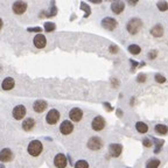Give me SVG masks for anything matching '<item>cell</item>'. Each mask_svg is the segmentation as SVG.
Here are the masks:
<instances>
[{"label": "cell", "mask_w": 168, "mask_h": 168, "mask_svg": "<svg viewBox=\"0 0 168 168\" xmlns=\"http://www.w3.org/2000/svg\"><path fill=\"white\" fill-rule=\"evenodd\" d=\"M42 152H43V144H42V141H40L37 139L29 141V144L27 145V153L33 158L41 155Z\"/></svg>", "instance_id": "1"}, {"label": "cell", "mask_w": 168, "mask_h": 168, "mask_svg": "<svg viewBox=\"0 0 168 168\" xmlns=\"http://www.w3.org/2000/svg\"><path fill=\"white\" fill-rule=\"evenodd\" d=\"M141 27H143V21H141L140 19H138V18L131 19V20L127 22V25H126V29H127V32H128L131 35L138 34L139 30L141 29Z\"/></svg>", "instance_id": "2"}, {"label": "cell", "mask_w": 168, "mask_h": 168, "mask_svg": "<svg viewBox=\"0 0 168 168\" xmlns=\"http://www.w3.org/2000/svg\"><path fill=\"white\" fill-rule=\"evenodd\" d=\"M61 119V113L57 109H50L46 114V123L48 125H56Z\"/></svg>", "instance_id": "3"}, {"label": "cell", "mask_w": 168, "mask_h": 168, "mask_svg": "<svg viewBox=\"0 0 168 168\" xmlns=\"http://www.w3.org/2000/svg\"><path fill=\"white\" fill-rule=\"evenodd\" d=\"M27 113V109L23 104H18L12 110V116L15 120H23Z\"/></svg>", "instance_id": "4"}, {"label": "cell", "mask_w": 168, "mask_h": 168, "mask_svg": "<svg viewBox=\"0 0 168 168\" xmlns=\"http://www.w3.org/2000/svg\"><path fill=\"white\" fill-rule=\"evenodd\" d=\"M86 146L90 151H99L103 147V140L99 137H91L88 140Z\"/></svg>", "instance_id": "5"}, {"label": "cell", "mask_w": 168, "mask_h": 168, "mask_svg": "<svg viewBox=\"0 0 168 168\" xmlns=\"http://www.w3.org/2000/svg\"><path fill=\"white\" fill-rule=\"evenodd\" d=\"M59 130H60L61 134H63V136H69V134H71L73 131H74V124H73V121H70V120H63V121L60 124Z\"/></svg>", "instance_id": "6"}, {"label": "cell", "mask_w": 168, "mask_h": 168, "mask_svg": "<svg viewBox=\"0 0 168 168\" xmlns=\"http://www.w3.org/2000/svg\"><path fill=\"white\" fill-rule=\"evenodd\" d=\"M54 166L56 168H66L68 166V159L67 155L63 153H57L54 157Z\"/></svg>", "instance_id": "7"}, {"label": "cell", "mask_w": 168, "mask_h": 168, "mask_svg": "<svg viewBox=\"0 0 168 168\" xmlns=\"http://www.w3.org/2000/svg\"><path fill=\"white\" fill-rule=\"evenodd\" d=\"M105 119L102 117V116H96L93 119H92V121H91V127H92V130L93 131H96V132H99V131H102L104 127H105Z\"/></svg>", "instance_id": "8"}, {"label": "cell", "mask_w": 168, "mask_h": 168, "mask_svg": "<svg viewBox=\"0 0 168 168\" xmlns=\"http://www.w3.org/2000/svg\"><path fill=\"white\" fill-rule=\"evenodd\" d=\"M14 159V153L11 148L8 147H5L0 151V162L4 164V162H11L12 160Z\"/></svg>", "instance_id": "9"}, {"label": "cell", "mask_w": 168, "mask_h": 168, "mask_svg": "<svg viewBox=\"0 0 168 168\" xmlns=\"http://www.w3.org/2000/svg\"><path fill=\"white\" fill-rule=\"evenodd\" d=\"M83 118V111L80 107H74L69 111V119L74 123H80Z\"/></svg>", "instance_id": "10"}, {"label": "cell", "mask_w": 168, "mask_h": 168, "mask_svg": "<svg viewBox=\"0 0 168 168\" xmlns=\"http://www.w3.org/2000/svg\"><path fill=\"white\" fill-rule=\"evenodd\" d=\"M12 9H13V12H14L16 15H21V14H23V13L27 11V4H26L25 1H22V0H16V1L13 4Z\"/></svg>", "instance_id": "11"}, {"label": "cell", "mask_w": 168, "mask_h": 168, "mask_svg": "<svg viewBox=\"0 0 168 168\" xmlns=\"http://www.w3.org/2000/svg\"><path fill=\"white\" fill-rule=\"evenodd\" d=\"M33 43H34V46L37 48V49H43L44 47H46V44H47V39H46V36L43 35V34H36L35 36H34V39H33Z\"/></svg>", "instance_id": "12"}, {"label": "cell", "mask_w": 168, "mask_h": 168, "mask_svg": "<svg viewBox=\"0 0 168 168\" xmlns=\"http://www.w3.org/2000/svg\"><path fill=\"white\" fill-rule=\"evenodd\" d=\"M117 20L116 19H113V18H110V16H106V18H104L103 20H102V26L105 28V29H107V30H113V29H116V27H117Z\"/></svg>", "instance_id": "13"}, {"label": "cell", "mask_w": 168, "mask_h": 168, "mask_svg": "<svg viewBox=\"0 0 168 168\" xmlns=\"http://www.w3.org/2000/svg\"><path fill=\"white\" fill-rule=\"evenodd\" d=\"M47 107H48V103H47L46 100H43V99H37V100H35L34 104H33V110H34V112H36V113H42V112H44V111L47 110Z\"/></svg>", "instance_id": "14"}, {"label": "cell", "mask_w": 168, "mask_h": 168, "mask_svg": "<svg viewBox=\"0 0 168 168\" xmlns=\"http://www.w3.org/2000/svg\"><path fill=\"white\" fill-rule=\"evenodd\" d=\"M123 152V146L120 144H110L109 145V153L112 158H119Z\"/></svg>", "instance_id": "15"}, {"label": "cell", "mask_w": 168, "mask_h": 168, "mask_svg": "<svg viewBox=\"0 0 168 168\" xmlns=\"http://www.w3.org/2000/svg\"><path fill=\"white\" fill-rule=\"evenodd\" d=\"M35 124H36L35 119H34V118H32V117H28V118H25V119L22 120V123H21V127H22V130H23V131L29 132V131H32V130L35 127Z\"/></svg>", "instance_id": "16"}, {"label": "cell", "mask_w": 168, "mask_h": 168, "mask_svg": "<svg viewBox=\"0 0 168 168\" xmlns=\"http://www.w3.org/2000/svg\"><path fill=\"white\" fill-rule=\"evenodd\" d=\"M124 9H125V4H124V1H121V0H114V1L111 4V11H112L114 14H120Z\"/></svg>", "instance_id": "17"}, {"label": "cell", "mask_w": 168, "mask_h": 168, "mask_svg": "<svg viewBox=\"0 0 168 168\" xmlns=\"http://www.w3.org/2000/svg\"><path fill=\"white\" fill-rule=\"evenodd\" d=\"M14 85H15L14 78H12V77H6V78L2 81V83H1V89L5 90V91H9V90H12V89L14 88Z\"/></svg>", "instance_id": "18"}, {"label": "cell", "mask_w": 168, "mask_h": 168, "mask_svg": "<svg viewBox=\"0 0 168 168\" xmlns=\"http://www.w3.org/2000/svg\"><path fill=\"white\" fill-rule=\"evenodd\" d=\"M151 34L154 37H161L164 35V27L161 25H155L152 29H151Z\"/></svg>", "instance_id": "19"}, {"label": "cell", "mask_w": 168, "mask_h": 168, "mask_svg": "<svg viewBox=\"0 0 168 168\" xmlns=\"http://www.w3.org/2000/svg\"><path fill=\"white\" fill-rule=\"evenodd\" d=\"M136 128H137V131L139 133H146L148 131V126L145 123H143V121H138L136 124Z\"/></svg>", "instance_id": "20"}, {"label": "cell", "mask_w": 168, "mask_h": 168, "mask_svg": "<svg viewBox=\"0 0 168 168\" xmlns=\"http://www.w3.org/2000/svg\"><path fill=\"white\" fill-rule=\"evenodd\" d=\"M155 132L159 133V134L165 136V134L168 133V127L166 125H164V124H158V125L155 126Z\"/></svg>", "instance_id": "21"}, {"label": "cell", "mask_w": 168, "mask_h": 168, "mask_svg": "<svg viewBox=\"0 0 168 168\" xmlns=\"http://www.w3.org/2000/svg\"><path fill=\"white\" fill-rule=\"evenodd\" d=\"M128 52H130L132 55H138V54H140L141 48H140L138 44H130V46H128Z\"/></svg>", "instance_id": "22"}, {"label": "cell", "mask_w": 168, "mask_h": 168, "mask_svg": "<svg viewBox=\"0 0 168 168\" xmlns=\"http://www.w3.org/2000/svg\"><path fill=\"white\" fill-rule=\"evenodd\" d=\"M159 166H160V160L158 159L148 160L146 164V168H159Z\"/></svg>", "instance_id": "23"}, {"label": "cell", "mask_w": 168, "mask_h": 168, "mask_svg": "<svg viewBox=\"0 0 168 168\" xmlns=\"http://www.w3.org/2000/svg\"><path fill=\"white\" fill-rule=\"evenodd\" d=\"M157 7L159 8V11H161V12H166V11L168 9V2L167 1H165V0H160V1H158Z\"/></svg>", "instance_id": "24"}, {"label": "cell", "mask_w": 168, "mask_h": 168, "mask_svg": "<svg viewBox=\"0 0 168 168\" xmlns=\"http://www.w3.org/2000/svg\"><path fill=\"white\" fill-rule=\"evenodd\" d=\"M56 29V25L54 22H46L44 23V30L46 32H54Z\"/></svg>", "instance_id": "25"}, {"label": "cell", "mask_w": 168, "mask_h": 168, "mask_svg": "<svg viewBox=\"0 0 168 168\" xmlns=\"http://www.w3.org/2000/svg\"><path fill=\"white\" fill-rule=\"evenodd\" d=\"M81 9H83V11H85V14H84V18H88V16L90 15V13H91V9H90L89 5H86L85 2H81Z\"/></svg>", "instance_id": "26"}, {"label": "cell", "mask_w": 168, "mask_h": 168, "mask_svg": "<svg viewBox=\"0 0 168 168\" xmlns=\"http://www.w3.org/2000/svg\"><path fill=\"white\" fill-rule=\"evenodd\" d=\"M75 168H89V164L85 160H78L75 164Z\"/></svg>", "instance_id": "27"}, {"label": "cell", "mask_w": 168, "mask_h": 168, "mask_svg": "<svg viewBox=\"0 0 168 168\" xmlns=\"http://www.w3.org/2000/svg\"><path fill=\"white\" fill-rule=\"evenodd\" d=\"M27 30H28L29 33H37V34H40V33L42 32V28H41V27H29Z\"/></svg>", "instance_id": "28"}, {"label": "cell", "mask_w": 168, "mask_h": 168, "mask_svg": "<svg viewBox=\"0 0 168 168\" xmlns=\"http://www.w3.org/2000/svg\"><path fill=\"white\" fill-rule=\"evenodd\" d=\"M154 78H155V81H157L158 83H165V82H166V78H165L162 75H160V74H157V75L154 76Z\"/></svg>", "instance_id": "29"}, {"label": "cell", "mask_w": 168, "mask_h": 168, "mask_svg": "<svg viewBox=\"0 0 168 168\" xmlns=\"http://www.w3.org/2000/svg\"><path fill=\"white\" fill-rule=\"evenodd\" d=\"M143 145L145 146V147H152V140L150 139V138H145L144 140H143Z\"/></svg>", "instance_id": "30"}, {"label": "cell", "mask_w": 168, "mask_h": 168, "mask_svg": "<svg viewBox=\"0 0 168 168\" xmlns=\"http://www.w3.org/2000/svg\"><path fill=\"white\" fill-rule=\"evenodd\" d=\"M137 81H138L139 83H144V82H146V75H145V74H139V75H138V77H137Z\"/></svg>", "instance_id": "31"}, {"label": "cell", "mask_w": 168, "mask_h": 168, "mask_svg": "<svg viewBox=\"0 0 168 168\" xmlns=\"http://www.w3.org/2000/svg\"><path fill=\"white\" fill-rule=\"evenodd\" d=\"M109 50H110L111 54H117L118 53V47L116 44H111L110 48H109Z\"/></svg>", "instance_id": "32"}, {"label": "cell", "mask_w": 168, "mask_h": 168, "mask_svg": "<svg viewBox=\"0 0 168 168\" xmlns=\"http://www.w3.org/2000/svg\"><path fill=\"white\" fill-rule=\"evenodd\" d=\"M148 57H150L151 60H154V59L157 57V52H155V50L150 52V53H148Z\"/></svg>", "instance_id": "33"}, {"label": "cell", "mask_w": 168, "mask_h": 168, "mask_svg": "<svg viewBox=\"0 0 168 168\" xmlns=\"http://www.w3.org/2000/svg\"><path fill=\"white\" fill-rule=\"evenodd\" d=\"M126 1H127L131 6H136V5L138 4V1H139V0H126Z\"/></svg>", "instance_id": "34"}, {"label": "cell", "mask_w": 168, "mask_h": 168, "mask_svg": "<svg viewBox=\"0 0 168 168\" xmlns=\"http://www.w3.org/2000/svg\"><path fill=\"white\" fill-rule=\"evenodd\" d=\"M104 106L107 109V111H112V110H113V109H112V106H111L109 103H104Z\"/></svg>", "instance_id": "35"}, {"label": "cell", "mask_w": 168, "mask_h": 168, "mask_svg": "<svg viewBox=\"0 0 168 168\" xmlns=\"http://www.w3.org/2000/svg\"><path fill=\"white\" fill-rule=\"evenodd\" d=\"M131 63H132V66H133V68H136V67L138 66V63H137L136 61H133V60H131Z\"/></svg>", "instance_id": "36"}, {"label": "cell", "mask_w": 168, "mask_h": 168, "mask_svg": "<svg viewBox=\"0 0 168 168\" xmlns=\"http://www.w3.org/2000/svg\"><path fill=\"white\" fill-rule=\"evenodd\" d=\"M89 1H91V2H93V4H100V2H102V0H89Z\"/></svg>", "instance_id": "37"}, {"label": "cell", "mask_w": 168, "mask_h": 168, "mask_svg": "<svg viewBox=\"0 0 168 168\" xmlns=\"http://www.w3.org/2000/svg\"><path fill=\"white\" fill-rule=\"evenodd\" d=\"M117 114H118V116L120 117V116H123V112H121L120 110H117Z\"/></svg>", "instance_id": "38"}, {"label": "cell", "mask_w": 168, "mask_h": 168, "mask_svg": "<svg viewBox=\"0 0 168 168\" xmlns=\"http://www.w3.org/2000/svg\"><path fill=\"white\" fill-rule=\"evenodd\" d=\"M2 26H4V22H2V19H0V29L2 28Z\"/></svg>", "instance_id": "39"}, {"label": "cell", "mask_w": 168, "mask_h": 168, "mask_svg": "<svg viewBox=\"0 0 168 168\" xmlns=\"http://www.w3.org/2000/svg\"><path fill=\"white\" fill-rule=\"evenodd\" d=\"M0 168H5V166H4L2 164H1V165H0Z\"/></svg>", "instance_id": "40"}]
</instances>
